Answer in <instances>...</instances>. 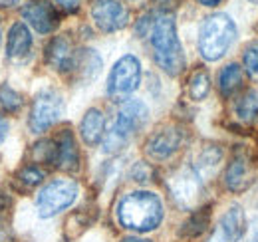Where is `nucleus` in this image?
Listing matches in <instances>:
<instances>
[{
    "instance_id": "f8f14e48",
    "label": "nucleus",
    "mask_w": 258,
    "mask_h": 242,
    "mask_svg": "<svg viewBox=\"0 0 258 242\" xmlns=\"http://www.w3.org/2000/svg\"><path fill=\"white\" fill-rule=\"evenodd\" d=\"M246 232V216L238 205L228 207L209 242H238Z\"/></svg>"
},
{
    "instance_id": "c9c22d12",
    "label": "nucleus",
    "mask_w": 258,
    "mask_h": 242,
    "mask_svg": "<svg viewBox=\"0 0 258 242\" xmlns=\"http://www.w3.org/2000/svg\"><path fill=\"white\" fill-rule=\"evenodd\" d=\"M250 2H252V4H258V0H250Z\"/></svg>"
},
{
    "instance_id": "72a5a7b5",
    "label": "nucleus",
    "mask_w": 258,
    "mask_h": 242,
    "mask_svg": "<svg viewBox=\"0 0 258 242\" xmlns=\"http://www.w3.org/2000/svg\"><path fill=\"white\" fill-rule=\"evenodd\" d=\"M121 242H151V240H145V238H133V236H131V238H123Z\"/></svg>"
},
{
    "instance_id": "9b49d317",
    "label": "nucleus",
    "mask_w": 258,
    "mask_h": 242,
    "mask_svg": "<svg viewBox=\"0 0 258 242\" xmlns=\"http://www.w3.org/2000/svg\"><path fill=\"white\" fill-rule=\"evenodd\" d=\"M22 16L34 30L40 34H50L60 24V16H58L56 8L46 0H30L22 8Z\"/></svg>"
},
{
    "instance_id": "412c9836",
    "label": "nucleus",
    "mask_w": 258,
    "mask_h": 242,
    "mask_svg": "<svg viewBox=\"0 0 258 242\" xmlns=\"http://www.w3.org/2000/svg\"><path fill=\"white\" fill-rule=\"evenodd\" d=\"M209 220H211V207H205V209H201V211H197L195 214H191V218L183 224L181 234L183 236H189V238L203 234L205 228L209 226Z\"/></svg>"
},
{
    "instance_id": "473e14b6",
    "label": "nucleus",
    "mask_w": 258,
    "mask_h": 242,
    "mask_svg": "<svg viewBox=\"0 0 258 242\" xmlns=\"http://www.w3.org/2000/svg\"><path fill=\"white\" fill-rule=\"evenodd\" d=\"M0 242H8V234H6V228L0 224Z\"/></svg>"
},
{
    "instance_id": "f3484780",
    "label": "nucleus",
    "mask_w": 258,
    "mask_h": 242,
    "mask_svg": "<svg viewBox=\"0 0 258 242\" xmlns=\"http://www.w3.org/2000/svg\"><path fill=\"white\" fill-rule=\"evenodd\" d=\"M32 48V36L24 22L12 24L8 30V40H6V54L10 58H24L30 54Z\"/></svg>"
},
{
    "instance_id": "0eeeda50",
    "label": "nucleus",
    "mask_w": 258,
    "mask_h": 242,
    "mask_svg": "<svg viewBox=\"0 0 258 242\" xmlns=\"http://www.w3.org/2000/svg\"><path fill=\"white\" fill-rule=\"evenodd\" d=\"M141 82V64L133 54H125L113 64L107 78V95L109 97H125L139 88Z\"/></svg>"
},
{
    "instance_id": "39448f33",
    "label": "nucleus",
    "mask_w": 258,
    "mask_h": 242,
    "mask_svg": "<svg viewBox=\"0 0 258 242\" xmlns=\"http://www.w3.org/2000/svg\"><path fill=\"white\" fill-rule=\"evenodd\" d=\"M80 187L72 179H56L48 183L36 197V209L42 218H52L58 212L66 211L78 199Z\"/></svg>"
},
{
    "instance_id": "c756f323",
    "label": "nucleus",
    "mask_w": 258,
    "mask_h": 242,
    "mask_svg": "<svg viewBox=\"0 0 258 242\" xmlns=\"http://www.w3.org/2000/svg\"><path fill=\"white\" fill-rule=\"evenodd\" d=\"M6 135H8V121L0 115V145H2V141L6 139Z\"/></svg>"
},
{
    "instance_id": "f03ea898",
    "label": "nucleus",
    "mask_w": 258,
    "mask_h": 242,
    "mask_svg": "<svg viewBox=\"0 0 258 242\" xmlns=\"http://www.w3.org/2000/svg\"><path fill=\"white\" fill-rule=\"evenodd\" d=\"M117 220L123 228L135 232L155 230L163 220L161 199L149 191L129 193L117 205Z\"/></svg>"
},
{
    "instance_id": "2f4dec72",
    "label": "nucleus",
    "mask_w": 258,
    "mask_h": 242,
    "mask_svg": "<svg viewBox=\"0 0 258 242\" xmlns=\"http://www.w3.org/2000/svg\"><path fill=\"white\" fill-rule=\"evenodd\" d=\"M197 2H201L203 6H217V4H221L223 0H197Z\"/></svg>"
},
{
    "instance_id": "a211bd4d",
    "label": "nucleus",
    "mask_w": 258,
    "mask_h": 242,
    "mask_svg": "<svg viewBox=\"0 0 258 242\" xmlns=\"http://www.w3.org/2000/svg\"><path fill=\"white\" fill-rule=\"evenodd\" d=\"M58 161L56 165L64 171H76L80 167V153H78V145L76 139L72 135V131L64 129L58 135Z\"/></svg>"
},
{
    "instance_id": "b1692460",
    "label": "nucleus",
    "mask_w": 258,
    "mask_h": 242,
    "mask_svg": "<svg viewBox=\"0 0 258 242\" xmlns=\"http://www.w3.org/2000/svg\"><path fill=\"white\" fill-rule=\"evenodd\" d=\"M34 161L38 163H56L58 161V143L52 139H44L36 143L32 149Z\"/></svg>"
},
{
    "instance_id": "2eb2a0df",
    "label": "nucleus",
    "mask_w": 258,
    "mask_h": 242,
    "mask_svg": "<svg viewBox=\"0 0 258 242\" xmlns=\"http://www.w3.org/2000/svg\"><path fill=\"white\" fill-rule=\"evenodd\" d=\"M250 169H248V159L242 153H236L232 161L228 163L225 173V185L232 193H244L250 187Z\"/></svg>"
},
{
    "instance_id": "aec40b11",
    "label": "nucleus",
    "mask_w": 258,
    "mask_h": 242,
    "mask_svg": "<svg viewBox=\"0 0 258 242\" xmlns=\"http://www.w3.org/2000/svg\"><path fill=\"white\" fill-rule=\"evenodd\" d=\"M236 115L244 123H254L258 119V93L248 91L236 101Z\"/></svg>"
},
{
    "instance_id": "f257e3e1",
    "label": "nucleus",
    "mask_w": 258,
    "mask_h": 242,
    "mask_svg": "<svg viewBox=\"0 0 258 242\" xmlns=\"http://www.w3.org/2000/svg\"><path fill=\"white\" fill-rule=\"evenodd\" d=\"M149 42L153 48V58L157 66L169 76H179L185 70V52L181 40L177 36L175 16L169 12H159L153 18V26L149 30Z\"/></svg>"
},
{
    "instance_id": "a878e982",
    "label": "nucleus",
    "mask_w": 258,
    "mask_h": 242,
    "mask_svg": "<svg viewBox=\"0 0 258 242\" xmlns=\"http://www.w3.org/2000/svg\"><path fill=\"white\" fill-rule=\"evenodd\" d=\"M242 60H244V66H246L248 74H252V76H258V40L250 42V44L244 48Z\"/></svg>"
},
{
    "instance_id": "1a4fd4ad",
    "label": "nucleus",
    "mask_w": 258,
    "mask_h": 242,
    "mask_svg": "<svg viewBox=\"0 0 258 242\" xmlns=\"http://www.w3.org/2000/svg\"><path fill=\"white\" fill-rule=\"evenodd\" d=\"M92 18L101 32H117L129 22V10L119 0H94Z\"/></svg>"
},
{
    "instance_id": "dca6fc26",
    "label": "nucleus",
    "mask_w": 258,
    "mask_h": 242,
    "mask_svg": "<svg viewBox=\"0 0 258 242\" xmlns=\"http://www.w3.org/2000/svg\"><path fill=\"white\" fill-rule=\"evenodd\" d=\"M80 135H82L84 143L90 147L97 145L105 137V117L99 109L92 107L86 111L84 119L80 123Z\"/></svg>"
},
{
    "instance_id": "4468645a",
    "label": "nucleus",
    "mask_w": 258,
    "mask_h": 242,
    "mask_svg": "<svg viewBox=\"0 0 258 242\" xmlns=\"http://www.w3.org/2000/svg\"><path fill=\"white\" fill-rule=\"evenodd\" d=\"M76 58V52H74V46H72V40L62 34V36H56L48 48H46V62L54 68V70H60V72H70L72 70V64Z\"/></svg>"
},
{
    "instance_id": "423d86ee",
    "label": "nucleus",
    "mask_w": 258,
    "mask_h": 242,
    "mask_svg": "<svg viewBox=\"0 0 258 242\" xmlns=\"http://www.w3.org/2000/svg\"><path fill=\"white\" fill-rule=\"evenodd\" d=\"M167 187H169V193L175 199V203L181 209L189 211L199 205V201L203 197V175L191 165H183L169 175Z\"/></svg>"
},
{
    "instance_id": "4be33fe9",
    "label": "nucleus",
    "mask_w": 258,
    "mask_h": 242,
    "mask_svg": "<svg viewBox=\"0 0 258 242\" xmlns=\"http://www.w3.org/2000/svg\"><path fill=\"white\" fill-rule=\"evenodd\" d=\"M211 91V78L207 74V70H197L193 72L191 80H189V95L195 101H203Z\"/></svg>"
},
{
    "instance_id": "f704fd0d",
    "label": "nucleus",
    "mask_w": 258,
    "mask_h": 242,
    "mask_svg": "<svg viewBox=\"0 0 258 242\" xmlns=\"http://www.w3.org/2000/svg\"><path fill=\"white\" fill-rule=\"evenodd\" d=\"M159 2H163V4H169V2H171V0H159Z\"/></svg>"
},
{
    "instance_id": "c85d7f7f",
    "label": "nucleus",
    "mask_w": 258,
    "mask_h": 242,
    "mask_svg": "<svg viewBox=\"0 0 258 242\" xmlns=\"http://www.w3.org/2000/svg\"><path fill=\"white\" fill-rule=\"evenodd\" d=\"M62 10L66 12H76L80 8V0H54Z\"/></svg>"
},
{
    "instance_id": "cd10ccee",
    "label": "nucleus",
    "mask_w": 258,
    "mask_h": 242,
    "mask_svg": "<svg viewBox=\"0 0 258 242\" xmlns=\"http://www.w3.org/2000/svg\"><path fill=\"white\" fill-rule=\"evenodd\" d=\"M149 177H151V169H149V165L143 163V161H139V163L131 169V179H133V181L147 183L149 181Z\"/></svg>"
},
{
    "instance_id": "7ed1b4c3",
    "label": "nucleus",
    "mask_w": 258,
    "mask_h": 242,
    "mask_svg": "<svg viewBox=\"0 0 258 242\" xmlns=\"http://www.w3.org/2000/svg\"><path fill=\"white\" fill-rule=\"evenodd\" d=\"M236 38V24L228 14H213L205 18L199 32V52L205 60L217 62L228 52Z\"/></svg>"
},
{
    "instance_id": "ddd939ff",
    "label": "nucleus",
    "mask_w": 258,
    "mask_h": 242,
    "mask_svg": "<svg viewBox=\"0 0 258 242\" xmlns=\"http://www.w3.org/2000/svg\"><path fill=\"white\" fill-rule=\"evenodd\" d=\"M101 66H103V62H101V58H99V54H97L96 50L82 48V50L76 52V58H74V64H72L70 72H74V76H76V80L80 84H90V82H94L99 76Z\"/></svg>"
},
{
    "instance_id": "6ab92c4d",
    "label": "nucleus",
    "mask_w": 258,
    "mask_h": 242,
    "mask_svg": "<svg viewBox=\"0 0 258 242\" xmlns=\"http://www.w3.org/2000/svg\"><path fill=\"white\" fill-rule=\"evenodd\" d=\"M244 84V72L238 64H228L219 74V90L225 97H232Z\"/></svg>"
},
{
    "instance_id": "bb28decb",
    "label": "nucleus",
    "mask_w": 258,
    "mask_h": 242,
    "mask_svg": "<svg viewBox=\"0 0 258 242\" xmlns=\"http://www.w3.org/2000/svg\"><path fill=\"white\" fill-rule=\"evenodd\" d=\"M18 177H20V181L24 183L26 187H36V185H40V183L44 181V171L38 169L36 165H28V167H24L20 171Z\"/></svg>"
},
{
    "instance_id": "393cba45",
    "label": "nucleus",
    "mask_w": 258,
    "mask_h": 242,
    "mask_svg": "<svg viewBox=\"0 0 258 242\" xmlns=\"http://www.w3.org/2000/svg\"><path fill=\"white\" fill-rule=\"evenodd\" d=\"M0 105L10 111V113H16L20 107H22V95L18 91H14L10 86H0Z\"/></svg>"
},
{
    "instance_id": "6e6552de",
    "label": "nucleus",
    "mask_w": 258,
    "mask_h": 242,
    "mask_svg": "<svg viewBox=\"0 0 258 242\" xmlns=\"http://www.w3.org/2000/svg\"><path fill=\"white\" fill-rule=\"evenodd\" d=\"M62 111H64V101L60 93L54 90H42L34 97L28 125L34 133H42L60 119Z\"/></svg>"
},
{
    "instance_id": "9d476101",
    "label": "nucleus",
    "mask_w": 258,
    "mask_h": 242,
    "mask_svg": "<svg viewBox=\"0 0 258 242\" xmlns=\"http://www.w3.org/2000/svg\"><path fill=\"white\" fill-rule=\"evenodd\" d=\"M181 143H183V129H179L175 125H167V127L157 129L149 137L145 151L149 157L163 161V159H169L175 151H179Z\"/></svg>"
},
{
    "instance_id": "5701e85b",
    "label": "nucleus",
    "mask_w": 258,
    "mask_h": 242,
    "mask_svg": "<svg viewBox=\"0 0 258 242\" xmlns=\"http://www.w3.org/2000/svg\"><path fill=\"white\" fill-rule=\"evenodd\" d=\"M221 159H223V151L217 147V145H209V147H205L201 155H199V163H197V171L203 175V173H213L217 167H219V163H221Z\"/></svg>"
},
{
    "instance_id": "20e7f679",
    "label": "nucleus",
    "mask_w": 258,
    "mask_h": 242,
    "mask_svg": "<svg viewBox=\"0 0 258 242\" xmlns=\"http://www.w3.org/2000/svg\"><path fill=\"white\" fill-rule=\"evenodd\" d=\"M149 119V109L141 99H127L111 127L109 133L103 137V151L105 153H117L121 151L127 141L147 123Z\"/></svg>"
},
{
    "instance_id": "7c9ffc66",
    "label": "nucleus",
    "mask_w": 258,
    "mask_h": 242,
    "mask_svg": "<svg viewBox=\"0 0 258 242\" xmlns=\"http://www.w3.org/2000/svg\"><path fill=\"white\" fill-rule=\"evenodd\" d=\"M20 0H0V8H12V6H16Z\"/></svg>"
}]
</instances>
